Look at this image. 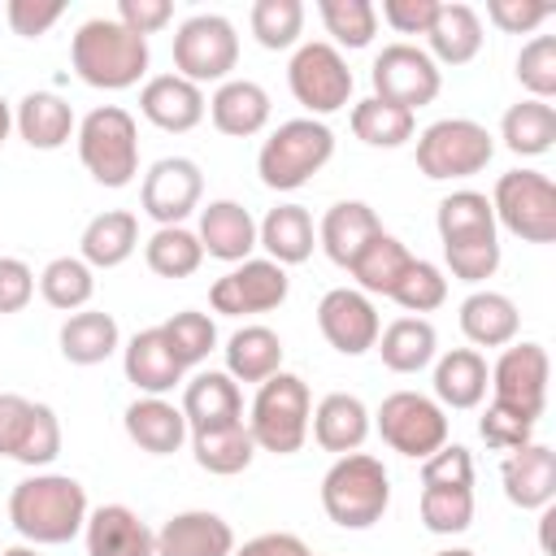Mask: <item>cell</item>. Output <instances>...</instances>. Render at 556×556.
I'll return each mask as SVG.
<instances>
[{
  "mask_svg": "<svg viewBox=\"0 0 556 556\" xmlns=\"http://www.w3.org/2000/svg\"><path fill=\"white\" fill-rule=\"evenodd\" d=\"M61 13H65L61 0H9V9H4L13 35H22V39L48 35V30L61 22Z\"/></svg>",
  "mask_w": 556,
  "mask_h": 556,
  "instance_id": "53",
  "label": "cell"
},
{
  "mask_svg": "<svg viewBox=\"0 0 556 556\" xmlns=\"http://www.w3.org/2000/svg\"><path fill=\"white\" fill-rule=\"evenodd\" d=\"M143 261L156 278H191L204 265V248L187 226H156L143 243Z\"/></svg>",
  "mask_w": 556,
  "mask_h": 556,
  "instance_id": "43",
  "label": "cell"
},
{
  "mask_svg": "<svg viewBox=\"0 0 556 556\" xmlns=\"http://www.w3.org/2000/svg\"><path fill=\"white\" fill-rule=\"evenodd\" d=\"M491 156H495V139L473 117H439L417 135V169L430 182L473 178L491 165Z\"/></svg>",
  "mask_w": 556,
  "mask_h": 556,
  "instance_id": "7",
  "label": "cell"
},
{
  "mask_svg": "<svg viewBox=\"0 0 556 556\" xmlns=\"http://www.w3.org/2000/svg\"><path fill=\"white\" fill-rule=\"evenodd\" d=\"M374 235H382V222H378V213L365 200H339V204H330L326 217H321V226H317V243H321V252L339 269H352V261L365 252V243Z\"/></svg>",
  "mask_w": 556,
  "mask_h": 556,
  "instance_id": "26",
  "label": "cell"
},
{
  "mask_svg": "<svg viewBox=\"0 0 556 556\" xmlns=\"http://www.w3.org/2000/svg\"><path fill=\"white\" fill-rule=\"evenodd\" d=\"M426 43H430V61L434 65H469L482 52V17H478V9H469L460 0L439 4V17L426 30Z\"/></svg>",
  "mask_w": 556,
  "mask_h": 556,
  "instance_id": "33",
  "label": "cell"
},
{
  "mask_svg": "<svg viewBox=\"0 0 556 556\" xmlns=\"http://www.w3.org/2000/svg\"><path fill=\"white\" fill-rule=\"evenodd\" d=\"M204 195V174L191 156H161L148 165L143 187H139V208L156 226H182Z\"/></svg>",
  "mask_w": 556,
  "mask_h": 556,
  "instance_id": "15",
  "label": "cell"
},
{
  "mask_svg": "<svg viewBox=\"0 0 556 556\" xmlns=\"http://www.w3.org/2000/svg\"><path fill=\"white\" fill-rule=\"evenodd\" d=\"M56 456H61V421H56V413L48 404H35L30 426H26V439H22V447H17L13 460L26 465V469H43Z\"/></svg>",
  "mask_w": 556,
  "mask_h": 556,
  "instance_id": "50",
  "label": "cell"
},
{
  "mask_svg": "<svg viewBox=\"0 0 556 556\" xmlns=\"http://www.w3.org/2000/svg\"><path fill=\"white\" fill-rule=\"evenodd\" d=\"M413 130H417V113L400 104H387L378 96H365L352 104V135L369 148H404Z\"/></svg>",
  "mask_w": 556,
  "mask_h": 556,
  "instance_id": "41",
  "label": "cell"
},
{
  "mask_svg": "<svg viewBox=\"0 0 556 556\" xmlns=\"http://www.w3.org/2000/svg\"><path fill=\"white\" fill-rule=\"evenodd\" d=\"M161 334L169 339V348H174V356H178L182 369L200 365V361L217 348V326H213V317L200 313V308H182V313H174L169 321H161Z\"/></svg>",
  "mask_w": 556,
  "mask_h": 556,
  "instance_id": "47",
  "label": "cell"
},
{
  "mask_svg": "<svg viewBox=\"0 0 556 556\" xmlns=\"http://www.w3.org/2000/svg\"><path fill=\"white\" fill-rule=\"evenodd\" d=\"M491 369L478 348H452L434 361V400L443 408H478L486 400Z\"/></svg>",
  "mask_w": 556,
  "mask_h": 556,
  "instance_id": "32",
  "label": "cell"
},
{
  "mask_svg": "<svg viewBox=\"0 0 556 556\" xmlns=\"http://www.w3.org/2000/svg\"><path fill=\"white\" fill-rule=\"evenodd\" d=\"M35 295V269L17 256H0V313H22Z\"/></svg>",
  "mask_w": 556,
  "mask_h": 556,
  "instance_id": "58",
  "label": "cell"
},
{
  "mask_svg": "<svg viewBox=\"0 0 556 556\" xmlns=\"http://www.w3.org/2000/svg\"><path fill=\"white\" fill-rule=\"evenodd\" d=\"M408 265H413V252L395 235L382 230V235H374L365 243V252L352 261L348 274L356 278V291H365V295H391Z\"/></svg>",
  "mask_w": 556,
  "mask_h": 556,
  "instance_id": "40",
  "label": "cell"
},
{
  "mask_svg": "<svg viewBox=\"0 0 556 556\" xmlns=\"http://www.w3.org/2000/svg\"><path fill=\"white\" fill-rule=\"evenodd\" d=\"M182 417L187 430H217L230 421H243V391L226 369H200L182 387Z\"/></svg>",
  "mask_w": 556,
  "mask_h": 556,
  "instance_id": "24",
  "label": "cell"
},
{
  "mask_svg": "<svg viewBox=\"0 0 556 556\" xmlns=\"http://www.w3.org/2000/svg\"><path fill=\"white\" fill-rule=\"evenodd\" d=\"M460 330L473 348H508L521 330V313L504 291H473L460 300Z\"/></svg>",
  "mask_w": 556,
  "mask_h": 556,
  "instance_id": "34",
  "label": "cell"
},
{
  "mask_svg": "<svg viewBox=\"0 0 556 556\" xmlns=\"http://www.w3.org/2000/svg\"><path fill=\"white\" fill-rule=\"evenodd\" d=\"M387 300H395V304H400L404 313H413V317L434 313V308L447 300V278H443V269H439L434 261L413 256V265L404 269V278L395 282V291H391Z\"/></svg>",
  "mask_w": 556,
  "mask_h": 556,
  "instance_id": "48",
  "label": "cell"
},
{
  "mask_svg": "<svg viewBox=\"0 0 556 556\" xmlns=\"http://www.w3.org/2000/svg\"><path fill=\"white\" fill-rule=\"evenodd\" d=\"M122 369H126V382H135V391H143V395H165L187 374L178 365L169 339L161 334V326H148V330L130 334V343L122 348Z\"/></svg>",
  "mask_w": 556,
  "mask_h": 556,
  "instance_id": "23",
  "label": "cell"
},
{
  "mask_svg": "<svg viewBox=\"0 0 556 556\" xmlns=\"http://www.w3.org/2000/svg\"><path fill=\"white\" fill-rule=\"evenodd\" d=\"M478 434L495 452H517V447L534 443V421H526L521 413H513V408H504V404L491 400L486 413L478 417Z\"/></svg>",
  "mask_w": 556,
  "mask_h": 556,
  "instance_id": "51",
  "label": "cell"
},
{
  "mask_svg": "<svg viewBox=\"0 0 556 556\" xmlns=\"http://www.w3.org/2000/svg\"><path fill=\"white\" fill-rule=\"evenodd\" d=\"M443 0H382V22L400 35H426Z\"/></svg>",
  "mask_w": 556,
  "mask_h": 556,
  "instance_id": "57",
  "label": "cell"
},
{
  "mask_svg": "<svg viewBox=\"0 0 556 556\" xmlns=\"http://www.w3.org/2000/svg\"><path fill=\"white\" fill-rule=\"evenodd\" d=\"M434 226H439V243L443 248H465V243H491V239H500L491 200L482 191H473V187H460V191L443 195L439 200V213H434Z\"/></svg>",
  "mask_w": 556,
  "mask_h": 556,
  "instance_id": "30",
  "label": "cell"
},
{
  "mask_svg": "<svg viewBox=\"0 0 556 556\" xmlns=\"http://www.w3.org/2000/svg\"><path fill=\"white\" fill-rule=\"evenodd\" d=\"M473 521V486H421V526L430 534H465Z\"/></svg>",
  "mask_w": 556,
  "mask_h": 556,
  "instance_id": "46",
  "label": "cell"
},
{
  "mask_svg": "<svg viewBox=\"0 0 556 556\" xmlns=\"http://www.w3.org/2000/svg\"><path fill=\"white\" fill-rule=\"evenodd\" d=\"M391 504V478L378 456L348 452L321 478V508L339 530H369Z\"/></svg>",
  "mask_w": 556,
  "mask_h": 556,
  "instance_id": "3",
  "label": "cell"
},
{
  "mask_svg": "<svg viewBox=\"0 0 556 556\" xmlns=\"http://www.w3.org/2000/svg\"><path fill=\"white\" fill-rule=\"evenodd\" d=\"M317 13L334 48H369L378 35V9L369 0H317Z\"/></svg>",
  "mask_w": 556,
  "mask_h": 556,
  "instance_id": "44",
  "label": "cell"
},
{
  "mask_svg": "<svg viewBox=\"0 0 556 556\" xmlns=\"http://www.w3.org/2000/svg\"><path fill=\"white\" fill-rule=\"evenodd\" d=\"M308 426H313L317 447L348 456V452H361V443L369 439V408L352 391H330V395L317 400Z\"/></svg>",
  "mask_w": 556,
  "mask_h": 556,
  "instance_id": "28",
  "label": "cell"
},
{
  "mask_svg": "<svg viewBox=\"0 0 556 556\" xmlns=\"http://www.w3.org/2000/svg\"><path fill=\"white\" fill-rule=\"evenodd\" d=\"M208 117L230 139H252L269 122V91L252 78H226L208 96Z\"/></svg>",
  "mask_w": 556,
  "mask_h": 556,
  "instance_id": "27",
  "label": "cell"
},
{
  "mask_svg": "<svg viewBox=\"0 0 556 556\" xmlns=\"http://www.w3.org/2000/svg\"><path fill=\"white\" fill-rule=\"evenodd\" d=\"M256 248H265V256L274 265H304L317 248V226L308 217L304 204H278L256 222Z\"/></svg>",
  "mask_w": 556,
  "mask_h": 556,
  "instance_id": "29",
  "label": "cell"
},
{
  "mask_svg": "<svg viewBox=\"0 0 556 556\" xmlns=\"http://www.w3.org/2000/svg\"><path fill=\"white\" fill-rule=\"evenodd\" d=\"M287 87H291L295 104L308 109V117H326V113H339L343 104H352V70H348L343 52L326 39H308L291 52Z\"/></svg>",
  "mask_w": 556,
  "mask_h": 556,
  "instance_id": "11",
  "label": "cell"
},
{
  "mask_svg": "<svg viewBox=\"0 0 556 556\" xmlns=\"http://www.w3.org/2000/svg\"><path fill=\"white\" fill-rule=\"evenodd\" d=\"M135 248H139V217L126 213V208L96 213L83 226V239H78V256L91 269H117V265H126L135 256Z\"/></svg>",
  "mask_w": 556,
  "mask_h": 556,
  "instance_id": "31",
  "label": "cell"
},
{
  "mask_svg": "<svg viewBox=\"0 0 556 556\" xmlns=\"http://www.w3.org/2000/svg\"><path fill=\"white\" fill-rule=\"evenodd\" d=\"M421 486H473V456L460 443H443L421 460Z\"/></svg>",
  "mask_w": 556,
  "mask_h": 556,
  "instance_id": "52",
  "label": "cell"
},
{
  "mask_svg": "<svg viewBox=\"0 0 556 556\" xmlns=\"http://www.w3.org/2000/svg\"><path fill=\"white\" fill-rule=\"evenodd\" d=\"M204 256L239 265L252 256L256 248V217L239 204V200H208L200 208V230H195Z\"/></svg>",
  "mask_w": 556,
  "mask_h": 556,
  "instance_id": "21",
  "label": "cell"
},
{
  "mask_svg": "<svg viewBox=\"0 0 556 556\" xmlns=\"http://www.w3.org/2000/svg\"><path fill=\"white\" fill-rule=\"evenodd\" d=\"M139 113L156 126V130H169V135H187L204 122L208 113V100H204V87L187 83L182 74H156L139 87Z\"/></svg>",
  "mask_w": 556,
  "mask_h": 556,
  "instance_id": "17",
  "label": "cell"
},
{
  "mask_svg": "<svg viewBox=\"0 0 556 556\" xmlns=\"http://www.w3.org/2000/svg\"><path fill=\"white\" fill-rule=\"evenodd\" d=\"M547 378H552V361L543 343H530V339L508 343L491 365V400L521 413L526 421H539L547 408Z\"/></svg>",
  "mask_w": 556,
  "mask_h": 556,
  "instance_id": "13",
  "label": "cell"
},
{
  "mask_svg": "<svg viewBox=\"0 0 556 556\" xmlns=\"http://www.w3.org/2000/svg\"><path fill=\"white\" fill-rule=\"evenodd\" d=\"M39 295L61 313H78L96 295V269L83 256H52L39 269Z\"/></svg>",
  "mask_w": 556,
  "mask_h": 556,
  "instance_id": "42",
  "label": "cell"
},
{
  "mask_svg": "<svg viewBox=\"0 0 556 556\" xmlns=\"http://www.w3.org/2000/svg\"><path fill=\"white\" fill-rule=\"evenodd\" d=\"M369 83H374V96L378 100L417 113V109L434 104V96L443 87V70L417 43H387L374 56V65H369Z\"/></svg>",
  "mask_w": 556,
  "mask_h": 556,
  "instance_id": "12",
  "label": "cell"
},
{
  "mask_svg": "<svg viewBox=\"0 0 556 556\" xmlns=\"http://www.w3.org/2000/svg\"><path fill=\"white\" fill-rule=\"evenodd\" d=\"M87 486L70 473H30L9 491V521L30 547H56L87 526Z\"/></svg>",
  "mask_w": 556,
  "mask_h": 556,
  "instance_id": "1",
  "label": "cell"
},
{
  "mask_svg": "<svg viewBox=\"0 0 556 556\" xmlns=\"http://www.w3.org/2000/svg\"><path fill=\"white\" fill-rule=\"evenodd\" d=\"M287 291H291V278L282 265H274L269 256H248L208 287V304L222 317H252V313L278 308Z\"/></svg>",
  "mask_w": 556,
  "mask_h": 556,
  "instance_id": "14",
  "label": "cell"
},
{
  "mask_svg": "<svg viewBox=\"0 0 556 556\" xmlns=\"http://www.w3.org/2000/svg\"><path fill=\"white\" fill-rule=\"evenodd\" d=\"M308 556H313V552H308Z\"/></svg>",
  "mask_w": 556,
  "mask_h": 556,
  "instance_id": "63",
  "label": "cell"
},
{
  "mask_svg": "<svg viewBox=\"0 0 556 556\" xmlns=\"http://www.w3.org/2000/svg\"><path fill=\"white\" fill-rule=\"evenodd\" d=\"M230 556H308V543L300 534H287V530H269V534H256L248 539L243 547H235Z\"/></svg>",
  "mask_w": 556,
  "mask_h": 556,
  "instance_id": "59",
  "label": "cell"
},
{
  "mask_svg": "<svg viewBox=\"0 0 556 556\" xmlns=\"http://www.w3.org/2000/svg\"><path fill=\"white\" fill-rule=\"evenodd\" d=\"M378 434L391 452L408 460H426L447 443V413L434 395L421 391H391L378 404Z\"/></svg>",
  "mask_w": 556,
  "mask_h": 556,
  "instance_id": "10",
  "label": "cell"
},
{
  "mask_svg": "<svg viewBox=\"0 0 556 556\" xmlns=\"http://www.w3.org/2000/svg\"><path fill=\"white\" fill-rule=\"evenodd\" d=\"M0 556H39V552H35V547H26V543H17V547H4Z\"/></svg>",
  "mask_w": 556,
  "mask_h": 556,
  "instance_id": "61",
  "label": "cell"
},
{
  "mask_svg": "<svg viewBox=\"0 0 556 556\" xmlns=\"http://www.w3.org/2000/svg\"><path fill=\"white\" fill-rule=\"evenodd\" d=\"M308 417H313V395L308 382L300 374H269L248 408V430L256 452H274V456H291L304 447L308 439Z\"/></svg>",
  "mask_w": 556,
  "mask_h": 556,
  "instance_id": "4",
  "label": "cell"
},
{
  "mask_svg": "<svg viewBox=\"0 0 556 556\" xmlns=\"http://www.w3.org/2000/svg\"><path fill=\"white\" fill-rule=\"evenodd\" d=\"M434 556H473L469 547H447V552H434Z\"/></svg>",
  "mask_w": 556,
  "mask_h": 556,
  "instance_id": "62",
  "label": "cell"
},
{
  "mask_svg": "<svg viewBox=\"0 0 556 556\" xmlns=\"http://www.w3.org/2000/svg\"><path fill=\"white\" fill-rule=\"evenodd\" d=\"M169 17H174V4H169V0H117V22H122L130 35H139V39L165 30Z\"/></svg>",
  "mask_w": 556,
  "mask_h": 556,
  "instance_id": "56",
  "label": "cell"
},
{
  "mask_svg": "<svg viewBox=\"0 0 556 556\" xmlns=\"http://www.w3.org/2000/svg\"><path fill=\"white\" fill-rule=\"evenodd\" d=\"M500 139L508 152L517 156H543L556 143V109L547 100H517L504 117H500Z\"/></svg>",
  "mask_w": 556,
  "mask_h": 556,
  "instance_id": "39",
  "label": "cell"
},
{
  "mask_svg": "<svg viewBox=\"0 0 556 556\" xmlns=\"http://www.w3.org/2000/svg\"><path fill=\"white\" fill-rule=\"evenodd\" d=\"M56 343H61V356H65L70 365H83V369H87V365L109 361V356L122 348V330H117L113 313L78 308V313H70V317H65V326H61Z\"/></svg>",
  "mask_w": 556,
  "mask_h": 556,
  "instance_id": "35",
  "label": "cell"
},
{
  "mask_svg": "<svg viewBox=\"0 0 556 556\" xmlns=\"http://www.w3.org/2000/svg\"><path fill=\"white\" fill-rule=\"evenodd\" d=\"M30 413H35V400L17 395V391H0V456H17L22 439H26V426H30Z\"/></svg>",
  "mask_w": 556,
  "mask_h": 556,
  "instance_id": "55",
  "label": "cell"
},
{
  "mask_svg": "<svg viewBox=\"0 0 556 556\" xmlns=\"http://www.w3.org/2000/svg\"><path fill=\"white\" fill-rule=\"evenodd\" d=\"M83 539L87 556H156V530H148V521L126 504L91 508Z\"/></svg>",
  "mask_w": 556,
  "mask_h": 556,
  "instance_id": "18",
  "label": "cell"
},
{
  "mask_svg": "<svg viewBox=\"0 0 556 556\" xmlns=\"http://www.w3.org/2000/svg\"><path fill=\"white\" fill-rule=\"evenodd\" d=\"M495 226L517 235L521 243H552L556 239V182L539 169H508L495 178L486 195Z\"/></svg>",
  "mask_w": 556,
  "mask_h": 556,
  "instance_id": "8",
  "label": "cell"
},
{
  "mask_svg": "<svg viewBox=\"0 0 556 556\" xmlns=\"http://www.w3.org/2000/svg\"><path fill=\"white\" fill-rule=\"evenodd\" d=\"M374 348L391 374H421L439 352V330L426 317H395L378 330Z\"/></svg>",
  "mask_w": 556,
  "mask_h": 556,
  "instance_id": "36",
  "label": "cell"
},
{
  "mask_svg": "<svg viewBox=\"0 0 556 556\" xmlns=\"http://www.w3.org/2000/svg\"><path fill=\"white\" fill-rule=\"evenodd\" d=\"M122 426H126V439L148 456H174L191 434L182 408L169 404L165 395H139L135 404H126Z\"/></svg>",
  "mask_w": 556,
  "mask_h": 556,
  "instance_id": "22",
  "label": "cell"
},
{
  "mask_svg": "<svg viewBox=\"0 0 556 556\" xmlns=\"http://www.w3.org/2000/svg\"><path fill=\"white\" fill-rule=\"evenodd\" d=\"M78 161L83 169L117 191V187H130L135 174H139V126L135 117L122 109V104H100L91 109L83 122H78Z\"/></svg>",
  "mask_w": 556,
  "mask_h": 556,
  "instance_id": "6",
  "label": "cell"
},
{
  "mask_svg": "<svg viewBox=\"0 0 556 556\" xmlns=\"http://www.w3.org/2000/svg\"><path fill=\"white\" fill-rule=\"evenodd\" d=\"M9 130H13V104L0 96V143L9 139Z\"/></svg>",
  "mask_w": 556,
  "mask_h": 556,
  "instance_id": "60",
  "label": "cell"
},
{
  "mask_svg": "<svg viewBox=\"0 0 556 556\" xmlns=\"http://www.w3.org/2000/svg\"><path fill=\"white\" fill-rule=\"evenodd\" d=\"M330 156H334V130L321 117H291L261 143L256 174L269 191H295L313 174H321Z\"/></svg>",
  "mask_w": 556,
  "mask_h": 556,
  "instance_id": "5",
  "label": "cell"
},
{
  "mask_svg": "<svg viewBox=\"0 0 556 556\" xmlns=\"http://www.w3.org/2000/svg\"><path fill=\"white\" fill-rule=\"evenodd\" d=\"M13 130L35 148V152H56L78 135V117L70 100L56 91H26L13 109Z\"/></svg>",
  "mask_w": 556,
  "mask_h": 556,
  "instance_id": "25",
  "label": "cell"
},
{
  "mask_svg": "<svg viewBox=\"0 0 556 556\" xmlns=\"http://www.w3.org/2000/svg\"><path fill=\"white\" fill-rule=\"evenodd\" d=\"M517 83L530 91V100H547L552 104V96H556V39L552 35H534L530 43H521Z\"/></svg>",
  "mask_w": 556,
  "mask_h": 556,
  "instance_id": "49",
  "label": "cell"
},
{
  "mask_svg": "<svg viewBox=\"0 0 556 556\" xmlns=\"http://www.w3.org/2000/svg\"><path fill=\"white\" fill-rule=\"evenodd\" d=\"M226 374L235 382H265L282 369V339L269 326H239L226 339Z\"/></svg>",
  "mask_w": 556,
  "mask_h": 556,
  "instance_id": "37",
  "label": "cell"
},
{
  "mask_svg": "<svg viewBox=\"0 0 556 556\" xmlns=\"http://www.w3.org/2000/svg\"><path fill=\"white\" fill-rule=\"evenodd\" d=\"M317 330L321 339L339 352V356H365L378 343L382 317L374 308V300L356 287H334L321 295L317 304Z\"/></svg>",
  "mask_w": 556,
  "mask_h": 556,
  "instance_id": "16",
  "label": "cell"
},
{
  "mask_svg": "<svg viewBox=\"0 0 556 556\" xmlns=\"http://www.w3.org/2000/svg\"><path fill=\"white\" fill-rule=\"evenodd\" d=\"M248 26H252L256 43L269 52L295 48L304 35V4L300 0H256L248 13Z\"/></svg>",
  "mask_w": 556,
  "mask_h": 556,
  "instance_id": "45",
  "label": "cell"
},
{
  "mask_svg": "<svg viewBox=\"0 0 556 556\" xmlns=\"http://www.w3.org/2000/svg\"><path fill=\"white\" fill-rule=\"evenodd\" d=\"M70 65L96 91H126L148 74V39L117 17H87L70 39Z\"/></svg>",
  "mask_w": 556,
  "mask_h": 556,
  "instance_id": "2",
  "label": "cell"
},
{
  "mask_svg": "<svg viewBox=\"0 0 556 556\" xmlns=\"http://www.w3.org/2000/svg\"><path fill=\"white\" fill-rule=\"evenodd\" d=\"M486 17L504 35H530V30H539L552 17V4H539V0H491Z\"/></svg>",
  "mask_w": 556,
  "mask_h": 556,
  "instance_id": "54",
  "label": "cell"
},
{
  "mask_svg": "<svg viewBox=\"0 0 556 556\" xmlns=\"http://www.w3.org/2000/svg\"><path fill=\"white\" fill-rule=\"evenodd\" d=\"M500 478H504L508 504H517L521 513H543L556 500V452L547 443H526L508 452Z\"/></svg>",
  "mask_w": 556,
  "mask_h": 556,
  "instance_id": "19",
  "label": "cell"
},
{
  "mask_svg": "<svg viewBox=\"0 0 556 556\" xmlns=\"http://www.w3.org/2000/svg\"><path fill=\"white\" fill-rule=\"evenodd\" d=\"M230 552H235V530L226 517L208 508L174 513L156 530V556H230Z\"/></svg>",
  "mask_w": 556,
  "mask_h": 556,
  "instance_id": "20",
  "label": "cell"
},
{
  "mask_svg": "<svg viewBox=\"0 0 556 556\" xmlns=\"http://www.w3.org/2000/svg\"><path fill=\"white\" fill-rule=\"evenodd\" d=\"M191 456L204 473L235 478L252 465L256 443H252L248 421H230V426H217V430H191Z\"/></svg>",
  "mask_w": 556,
  "mask_h": 556,
  "instance_id": "38",
  "label": "cell"
},
{
  "mask_svg": "<svg viewBox=\"0 0 556 556\" xmlns=\"http://www.w3.org/2000/svg\"><path fill=\"white\" fill-rule=\"evenodd\" d=\"M239 65V30L222 13H191L174 30V74L187 83H226Z\"/></svg>",
  "mask_w": 556,
  "mask_h": 556,
  "instance_id": "9",
  "label": "cell"
}]
</instances>
